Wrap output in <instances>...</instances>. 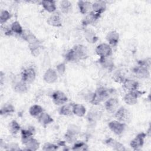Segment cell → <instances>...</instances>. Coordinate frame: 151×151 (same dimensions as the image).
<instances>
[{
	"mask_svg": "<svg viewBox=\"0 0 151 151\" xmlns=\"http://www.w3.org/2000/svg\"><path fill=\"white\" fill-rule=\"evenodd\" d=\"M58 149V146L51 143H45L42 147V150L45 151H53V150H56Z\"/></svg>",
	"mask_w": 151,
	"mask_h": 151,
	"instance_id": "41",
	"label": "cell"
},
{
	"mask_svg": "<svg viewBox=\"0 0 151 151\" xmlns=\"http://www.w3.org/2000/svg\"><path fill=\"white\" fill-rule=\"evenodd\" d=\"M150 69L140 65H137L133 68L132 71L135 77L138 78H147L150 76Z\"/></svg>",
	"mask_w": 151,
	"mask_h": 151,
	"instance_id": "9",
	"label": "cell"
},
{
	"mask_svg": "<svg viewBox=\"0 0 151 151\" xmlns=\"http://www.w3.org/2000/svg\"><path fill=\"white\" fill-rule=\"evenodd\" d=\"M5 80V74L2 72L1 71V74H0V81H1V84L2 85L3 84V81Z\"/></svg>",
	"mask_w": 151,
	"mask_h": 151,
	"instance_id": "46",
	"label": "cell"
},
{
	"mask_svg": "<svg viewBox=\"0 0 151 151\" xmlns=\"http://www.w3.org/2000/svg\"><path fill=\"white\" fill-rule=\"evenodd\" d=\"M145 93V91H142L139 89L133 91H129L124 95L123 97L124 101L128 105H134L137 103L138 99Z\"/></svg>",
	"mask_w": 151,
	"mask_h": 151,
	"instance_id": "3",
	"label": "cell"
},
{
	"mask_svg": "<svg viewBox=\"0 0 151 151\" xmlns=\"http://www.w3.org/2000/svg\"><path fill=\"white\" fill-rule=\"evenodd\" d=\"M80 129L79 128V127H78L77 126H76L75 124H70L68 127V129H67L66 132H68L71 134L77 136L78 134V133H80Z\"/></svg>",
	"mask_w": 151,
	"mask_h": 151,
	"instance_id": "40",
	"label": "cell"
},
{
	"mask_svg": "<svg viewBox=\"0 0 151 151\" xmlns=\"http://www.w3.org/2000/svg\"><path fill=\"white\" fill-rule=\"evenodd\" d=\"M23 144L25 146L26 150L31 151L37 150L39 148L40 145L38 141L33 137L28 139Z\"/></svg>",
	"mask_w": 151,
	"mask_h": 151,
	"instance_id": "22",
	"label": "cell"
},
{
	"mask_svg": "<svg viewBox=\"0 0 151 151\" xmlns=\"http://www.w3.org/2000/svg\"><path fill=\"white\" fill-rule=\"evenodd\" d=\"M150 62H151L150 58H146V59L139 60L137 62V64L142 65V66H145V67L150 69Z\"/></svg>",
	"mask_w": 151,
	"mask_h": 151,
	"instance_id": "43",
	"label": "cell"
},
{
	"mask_svg": "<svg viewBox=\"0 0 151 151\" xmlns=\"http://www.w3.org/2000/svg\"><path fill=\"white\" fill-rule=\"evenodd\" d=\"M64 138H65V141L69 143H74L75 142L77 141V136L71 134V133H69L68 132L65 133Z\"/></svg>",
	"mask_w": 151,
	"mask_h": 151,
	"instance_id": "42",
	"label": "cell"
},
{
	"mask_svg": "<svg viewBox=\"0 0 151 151\" xmlns=\"http://www.w3.org/2000/svg\"><path fill=\"white\" fill-rule=\"evenodd\" d=\"M51 98L53 103L57 106H62L68 101V97L66 94L60 90H57L53 92Z\"/></svg>",
	"mask_w": 151,
	"mask_h": 151,
	"instance_id": "8",
	"label": "cell"
},
{
	"mask_svg": "<svg viewBox=\"0 0 151 151\" xmlns=\"http://www.w3.org/2000/svg\"><path fill=\"white\" fill-rule=\"evenodd\" d=\"M57 78L58 76L57 71L52 68H48V70H47L43 76V79L44 81L49 84L55 83L57 81Z\"/></svg>",
	"mask_w": 151,
	"mask_h": 151,
	"instance_id": "14",
	"label": "cell"
},
{
	"mask_svg": "<svg viewBox=\"0 0 151 151\" xmlns=\"http://www.w3.org/2000/svg\"><path fill=\"white\" fill-rule=\"evenodd\" d=\"M98 62L102 68L107 70V71H111L114 68V63L111 56L99 57Z\"/></svg>",
	"mask_w": 151,
	"mask_h": 151,
	"instance_id": "12",
	"label": "cell"
},
{
	"mask_svg": "<svg viewBox=\"0 0 151 151\" xmlns=\"http://www.w3.org/2000/svg\"><path fill=\"white\" fill-rule=\"evenodd\" d=\"M112 78L115 82L122 84L124 80H125L126 77H124V74L123 72H122L120 70H117L113 73Z\"/></svg>",
	"mask_w": 151,
	"mask_h": 151,
	"instance_id": "37",
	"label": "cell"
},
{
	"mask_svg": "<svg viewBox=\"0 0 151 151\" xmlns=\"http://www.w3.org/2000/svg\"><path fill=\"white\" fill-rule=\"evenodd\" d=\"M84 37L86 41L89 43H95L97 40L98 38L94 30L91 28H86L84 30Z\"/></svg>",
	"mask_w": 151,
	"mask_h": 151,
	"instance_id": "21",
	"label": "cell"
},
{
	"mask_svg": "<svg viewBox=\"0 0 151 151\" xmlns=\"http://www.w3.org/2000/svg\"><path fill=\"white\" fill-rule=\"evenodd\" d=\"M96 53L99 57L111 56L113 51L111 47L107 43H101L98 45L96 48Z\"/></svg>",
	"mask_w": 151,
	"mask_h": 151,
	"instance_id": "4",
	"label": "cell"
},
{
	"mask_svg": "<svg viewBox=\"0 0 151 151\" xmlns=\"http://www.w3.org/2000/svg\"><path fill=\"white\" fill-rule=\"evenodd\" d=\"M47 22L48 25L54 27H60L62 26V19L57 14H51L47 19Z\"/></svg>",
	"mask_w": 151,
	"mask_h": 151,
	"instance_id": "19",
	"label": "cell"
},
{
	"mask_svg": "<svg viewBox=\"0 0 151 151\" xmlns=\"http://www.w3.org/2000/svg\"><path fill=\"white\" fill-rule=\"evenodd\" d=\"M35 133V130L34 127H29L28 129H24L21 130V140L22 144L27 141L28 139L32 137Z\"/></svg>",
	"mask_w": 151,
	"mask_h": 151,
	"instance_id": "28",
	"label": "cell"
},
{
	"mask_svg": "<svg viewBox=\"0 0 151 151\" xmlns=\"http://www.w3.org/2000/svg\"><path fill=\"white\" fill-rule=\"evenodd\" d=\"M8 131L11 134H16L21 130V126L17 121L13 120L9 122L8 126Z\"/></svg>",
	"mask_w": 151,
	"mask_h": 151,
	"instance_id": "34",
	"label": "cell"
},
{
	"mask_svg": "<svg viewBox=\"0 0 151 151\" xmlns=\"http://www.w3.org/2000/svg\"><path fill=\"white\" fill-rule=\"evenodd\" d=\"M10 29L12 34H14L18 35H21L24 32V29L22 26L21 25L20 23L17 21H15L11 24L10 26Z\"/></svg>",
	"mask_w": 151,
	"mask_h": 151,
	"instance_id": "35",
	"label": "cell"
},
{
	"mask_svg": "<svg viewBox=\"0 0 151 151\" xmlns=\"http://www.w3.org/2000/svg\"><path fill=\"white\" fill-rule=\"evenodd\" d=\"M21 80L27 84L32 83L34 81L36 78V73L35 70L32 67H29L24 69L21 74Z\"/></svg>",
	"mask_w": 151,
	"mask_h": 151,
	"instance_id": "7",
	"label": "cell"
},
{
	"mask_svg": "<svg viewBox=\"0 0 151 151\" xmlns=\"http://www.w3.org/2000/svg\"><path fill=\"white\" fill-rule=\"evenodd\" d=\"M147 136V133L141 132L138 133L136 137L132 139L130 142V146L134 150H140L143 146L145 142V139Z\"/></svg>",
	"mask_w": 151,
	"mask_h": 151,
	"instance_id": "6",
	"label": "cell"
},
{
	"mask_svg": "<svg viewBox=\"0 0 151 151\" xmlns=\"http://www.w3.org/2000/svg\"><path fill=\"white\" fill-rule=\"evenodd\" d=\"M56 70H57V72L63 75L65 71V65L64 63H60L59 64H58L56 67Z\"/></svg>",
	"mask_w": 151,
	"mask_h": 151,
	"instance_id": "44",
	"label": "cell"
},
{
	"mask_svg": "<svg viewBox=\"0 0 151 151\" xmlns=\"http://www.w3.org/2000/svg\"><path fill=\"white\" fill-rule=\"evenodd\" d=\"M73 48L80 60L86 59L87 57H88V51L86 46L81 44H77Z\"/></svg>",
	"mask_w": 151,
	"mask_h": 151,
	"instance_id": "17",
	"label": "cell"
},
{
	"mask_svg": "<svg viewBox=\"0 0 151 151\" xmlns=\"http://www.w3.org/2000/svg\"><path fill=\"white\" fill-rule=\"evenodd\" d=\"M5 146H6V149L8 150H17L19 149L18 145L15 143H11L5 145Z\"/></svg>",
	"mask_w": 151,
	"mask_h": 151,
	"instance_id": "45",
	"label": "cell"
},
{
	"mask_svg": "<svg viewBox=\"0 0 151 151\" xmlns=\"http://www.w3.org/2000/svg\"><path fill=\"white\" fill-rule=\"evenodd\" d=\"M88 149V145L82 142V141H76L74 142V145L72 147V150L81 151V150H87Z\"/></svg>",
	"mask_w": 151,
	"mask_h": 151,
	"instance_id": "38",
	"label": "cell"
},
{
	"mask_svg": "<svg viewBox=\"0 0 151 151\" xmlns=\"http://www.w3.org/2000/svg\"><path fill=\"white\" fill-rule=\"evenodd\" d=\"M15 112V107L10 103L4 104L0 110L1 116H8Z\"/></svg>",
	"mask_w": 151,
	"mask_h": 151,
	"instance_id": "33",
	"label": "cell"
},
{
	"mask_svg": "<svg viewBox=\"0 0 151 151\" xmlns=\"http://www.w3.org/2000/svg\"><path fill=\"white\" fill-rule=\"evenodd\" d=\"M104 144L106 145L108 147L112 148L114 150L119 151H123L125 150L126 149L123 144L120 143L119 142L116 140L115 139L109 137L104 140Z\"/></svg>",
	"mask_w": 151,
	"mask_h": 151,
	"instance_id": "13",
	"label": "cell"
},
{
	"mask_svg": "<svg viewBox=\"0 0 151 151\" xmlns=\"http://www.w3.org/2000/svg\"><path fill=\"white\" fill-rule=\"evenodd\" d=\"M41 5L44 10L50 13H53L57 8L55 2L52 0H43L41 1Z\"/></svg>",
	"mask_w": 151,
	"mask_h": 151,
	"instance_id": "26",
	"label": "cell"
},
{
	"mask_svg": "<svg viewBox=\"0 0 151 151\" xmlns=\"http://www.w3.org/2000/svg\"><path fill=\"white\" fill-rule=\"evenodd\" d=\"M108 127L114 134L120 135L125 130L126 124L116 120L110 122L108 124Z\"/></svg>",
	"mask_w": 151,
	"mask_h": 151,
	"instance_id": "5",
	"label": "cell"
},
{
	"mask_svg": "<svg viewBox=\"0 0 151 151\" xmlns=\"http://www.w3.org/2000/svg\"><path fill=\"white\" fill-rule=\"evenodd\" d=\"M73 103H65L61 106L59 109V113L65 116H70L73 114Z\"/></svg>",
	"mask_w": 151,
	"mask_h": 151,
	"instance_id": "25",
	"label": "cell"
},
{
	"mask_svg": "<svg viewBox=\"0 0 151 151\" xmlns=\"http://www.w3.org/2000/svg\"><path fill=\"white\" fill-rule=\"evenodd\" d=\"M29 48L31 51V53L32 54V55L37 57L38 56L41 51V45L40 44V42H38L35 44H30L29 45Z\"/></svg>",
	"mask_w": 151,
	"mask_h": 151,
	"instance_id": "36",
	"label": "cell"
},
{
	"mask_svg": "<svg viewBox=\"0 0 151 151\" xmlns=\"http://www.w3.org/2000/svg\"><path fill=\"white\" fill-rule=\"evenodd\" d=\"M38 120L39 123L44 127L50 124L54 121L52 117L48 113L44 111L38 117Z\"/></svg>",
	"mask_w": 151,
	"mask_h": 151,
	"instance_id": "24",
	"label": "cell"
},
{
	"mask_svg": "<svg viewBox=\"0 0 151 151\" xmlns=\"http://www.w3.org/2000/svg\"><path fill=\"white\" fill-rule=\"evenodd\" d=\"M27 83L21 80L15 83L14 86V90L19 94H24L27 93L28 90V87L27 86Z\"/></svg>",
	"mask_w": 151,
	"mask_h": 151,
	"instance_id": "27",
	"label": "cell"
},
{
	"mask_svg": "<svg viewBox=\"0 0 151 151\" xmlns=\"http://www.w3.org/2000/svg\"><path fill=\"white\" fill-rule=\"evenodd\" d=\"M119 106V100L114 97H109L105 101L104 108L106 110L111 113H114L117 110Z\"/></svg>",
	"mask_w": 151,
	"mask_h": 151,
	"instance_id": "11",
	"label": "cell"
},
{
	"mask_svg": "<svg viewBox=\"0 0 151 151\" xmlns=\"http://www.w3.org/2000/svg\"><path fill=\"white\" fill-rule=\"evenodd\" d=\"M11 17V14L7 10H2L0 14V23L1 25L6 23Z\"/></svg>",
	"mask_w": 151,
	"mask_h": 151,
	"instance_id": "39",
	"label": "cell"
},
{
	"mask_svg": "<svg viewBox=\"0 0 151 151\" xmlns=\"http://www.w3.org/2000/svg\"><path fill=\"white\" fill-rule=\"evenodd\" d=\"M114 90L103 86L98 87L94 93H91L88 101L93 105H97L108 99Z\"/></svg>",
	"mask_w": 151,
	"mask_h": 151,
	"instance_id": "1",
	"label": "cell"
},
{
	"mask_svg": "<svg viewBox=\"0 0 151 151\" xmlns=\"http://www.w3.org/2000/svg\"><path fill=\"white\" fill-rule=\"evenodd\" d=\"M42 112H43L42 107L41 106L38 104H34L31 106L29 109V114L31 116L37 119Z\"/></svg>",
	"mask_w": 151,
	"mask_h": 151,
	"instance_id": "30",
	"label": "cell"
},
{
	"mask_svg": "<svg viewBox=\"0 0 151 151\" xmlns=\"http://www.w3.org/2000/svg\"><path fill=\"white\" fill-rule=\"evenodd\" d=\"M21 36L25 41L29 44V45L35 44L40 41L38 39L28 30H24V32Z\"/></svg>",
	"mask_w": 151,
	"mask_h": 151,
	"instance_id": "23",
	"label": "cell"
},
{
	"mask_svg": "<svg viewBox=\"0 0 151 151\" xmlns=\"http://www.w3.org/2000/svg\"><path fill=\"white\" fill-rule=\"evenodd\" d=\"M101 15L97 14L93 11L86 14L85 18L82 21V24L84 27H87L90 25H92L96 23L97 20L100 18Z\"/></svg>",
	"mask_w": 151,
	"mask_h": 151,
	"instance_id": "10",
	"label": "cell"
},
{
	"mask_svg": "<svg viewBox=\"0 0 151 151\" xmlns=\"http://www.w3.org/2000/svg\"><path fill=\"white\" fill-rule=\"evenodd\" d=\"M64 58L65 61L72 63H77L78 61L80 60L79 59L78 57L77 56V54L76 53L75 51L73 50V48H71L65 54Z\"/></svg>",
	"mask_w": 151,
	"mask_h": 151,
	"instance_id": "29",
	"label": "cell"
},
{
	"mask_svg": "<svg viewBox=\"0 0 151 151\" xmlns=\"http://www.w3.org/2000/svg\"><path fill=\"white\" fill-rule=\"evenodd\" d=\"M106 39L111 47H116L119 41V34L116 31H111L107 34Z\"/></svg>",
	"mask_w": 151,
	"mask_h": 151,
	"instance_id": "16",
	"label": "cell"
},
{
	"mask_svg": "<svg viewBox=\"0 0 151 151\" xmlns=\"http://www.w3.org/2000/svg\"><path fill=\"white\" fill-rule=\"evenodd\" d=\"M114 117L119 122L126 123L129 122L132 119L130 112L124 107H120L114 112Z\"/></svg>",
	"mask_w": 151,
	"mask_h": 151,
	"instance_id": "2",
	"label": "cell"
},
{
	"mask_svg": "<svg viewBox=\"0 0 151 151\" xmlns=\"http://www.w3.org/2000/svg\"><path fill=\"white\" fill-rule=\"evenodd\" d=\"M73 111V114L80 117H83L86 113V107L80 104H74Z\"/></svg>",
	"mask_w": 151,
	"mask_h": 151,
	"instance_id": "31",
	"label": "cell"
},
{
	"mask_svg": "<svg viewBox=\"0 0 151 151\" xmlns=\"http://www.w3.org/2000/svg\"><path fill=\"white\" fill-rule=\"evenodd\" d=\"M122 86L128 91H133L139 89V84L134 80L126 78L122 83Z\"/></svg>",
	"mask_w": 151,
	"mask_h": 151,
	"instance_id": "15",
	"label": "cell"
},
{
	"mask_svg": "<svg viewBox=\"0 0 151 151\" xmlns=\"http://www.w3.org/2000/svg\"><path fill=\"white\" fill-rule=\"evenodd\" d=\"M80 12L82 14H87L91 11L92 4L88 1H78L77 2Z\"/></svg>",
	"mask_w": 151,
	"mask_h": 151,
	"instance_id": "20",
	"label": "cell"
},
{
	"mask_svg": "<svg viewBox=\"0 0 151 151\" xmlns=\"http://www.w3.org/2000/svg\"><path fill=\"white\" fill-rule=\"evenodd\" d=\"M106 3L103 1H95L92 4V11L97 14L101 15L106 9Z\"/></svg>",
	"mask_w": 151,
	"mask_h": 151,
	"instance_id": "18",
	"label": "cell"
},
{
	"mask_svg": "<svg viewBox=\"0 0 151 151\" xmlns=\"http://www.w3.org/2000/svg\"><path fill=\"white\" fill-rule=\"evenodd\" d=\"M60 8L61 11L63 14H68L70 13L73 8L72 4L70 1L67 0L61 1L60 3Z\"/></svg>",
	"mask_w": 151,
	"mask_h": 151,
	"instance_id": "32",
	"label": "cell"
}]
</instances>
